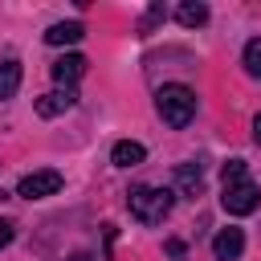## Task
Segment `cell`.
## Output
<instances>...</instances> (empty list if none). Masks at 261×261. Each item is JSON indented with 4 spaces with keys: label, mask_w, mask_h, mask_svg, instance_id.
Listing matches in <instances>:
<instances>
[{
    "label": "cell",
    "mask_w": 261,
    "mask_h": 261,
    "mask_svg": "<svg viewBox=\"0 0 261 261\" xmlns=\"http://www.w3.org/2000/svg\"><path fill=\"white\" fill-rule=\"evenodd\" d=\"M159 20H167V8H163V4H151V8H147V16L139 20V33L147 37V33H151V29L159 24Z\"/></svg>",
    "instance_id": "5bb4252c"
},
{
    "label": "cell",
    "mask_w": 261,
    "mask_h": 261,
    "mask_svg": "<svg viewBox=\"0 0 261 261\" xmlns=\"http://www.w3.org/2000/svg\"><path fill=\"white\" fill-rule=\"evenodd\" d=\"M82 37H86V24H82V20H57V24L45 33L49 45H77Z\"/></svg>",
    "instance_id": "9c48e42d"
},
{
    "label": "cell",
    "mask_w": 261,
    "mask_h": 261,
    "mask_svg": "<svg viewBox=\"0 0 261 261\" xmlns=\"http://www.w3.org/2000/svg\"><path fill=\"white\" fill-rule=\"evenodd\" d=\"M245 73L249 77H261V37H253L245 45Z\"/></svg>",
    "instance_id": "4fadbf2b"
},
{
    "label": "cell",
    "mask_w": 261,
    "mask_h": 261,
    "mask_svg": "<svg viewBox=\"0 0 261 261\" xmlns=\"http://www.w3.org/2000/svg\"><path fill=\"white\" fill-rule=\"evenodd\" d=\"M220 204H224L228 216H249V212L261 204V192H257V184L249 179L245 159H228V163H224V192H220Z\"/></svg>",
    "instance_id": "6da1fadb"
},
{
    "label": "cell",
    "mask_w": 261,
    "mask_h": 261,
    "mask_svg": "<svg viewBox=\"0 0 261 261\" xmlns=\"http://www.w3.org/2000/svg\"><path fill=\"white\" fill-rule=\"evenodd\" d=\"M49 73H53L57 86H69V90H73V82L86 73V57H82V53H65V57H57V61L49 65Z\"/></svg>",
    "instance_id": "8992f818"
},
{
    "label": "cell",
    "mask_w": 261,
    "mask_h": 261,
    "mask_svg": "<svg viewBox=\"0 0 261 261\" xmlns=\"http://www.w3.org/2000/svg\"><path fill=\"white\" fill-rule=\"evenodd\" d=\"M0 200H4V188H0Z\"/></svg>",
    "instance_id": "ac0fdd59"
},
{
    "label": "cell",
    "mask_w": 261,
    "mask_h": 261,
    "mask_svg": "<svg viewBox=\"0 0 261 261\" xmlns=\"http://www.w3.org/2000/svg\"><path fill=\"white\" fill-rule=\"evenodd\" d=\"M241 249H245V232H241V228H220V232H216V241H212L216 261H237V257H241Z\"/></svg>",
    "instance_id": "ba28073f"
},
{
    "label": "cell",
    "mask_w": 261,
    "mask_h": 261,
    "mask_svg": "<svg viewBox=\"0 0 261 261\" xmlns=\"http://www.w3.org/2000/svg\"><path fill=\"white\" fill-rule=\"evenodd\" d=\"M20 90V61H0V102Z\"/></svg>",
    "instance_id": "7c38bea8"
},
{
    "label": "cell",
    "mask_w": 261,
    "mask_h": 261,
    "mask_svg": "<svg viewBox=\"0 0 261 261\" xmlns=\"http://www.w3.org/2000/svg\"><path fill=\"white\" fill-rule=\"evenodd\" d=\"M175 20H179L184 29H200V24L208 20V4H200V0H184V4L175 8Z\"/></svg>",
    "instance_id": "8fae6325"
},
{
    "label": "cell",
    "mask_w": 261,
    "mask_h": 261,
    "mask_svg": "<svg viewBox=\"0 0 261 261\" xmlns=\"http://www.w3.org/2000/svg\"><path fill=\"white\" fill-rule=\"evenodd\" d=\"M53 192H61V171H53V167L33 171V175H24V179L16 184V196H24V200H45V196H53Z\"/></svg>",
    "instance_id": "277c9868"
},
{
    "label": "cell",
    "mask_w": 261,
    "mask_h": 261,
    "mask_svg": "<svg viewBox=\"0 0 261 261\" xmlns=\"http://www.w3.org/2000/svg\"><path fill=\"white\" fill-rule=\"evenodd\" d=\"M175 188H179V196L196 200V196L204 192V167H200V163H179V167H175Z\"/></svg>",
    "instance_id": "52a82bcc"
},
{
    "label": "cell",
    "mask_w": 261,
    "mask_h": 261,
    "mask_svg": "<svg viewBox=\"0 0 261 261\" xmlns=\"http://www.w3.org/2000/svg\"><path fill=\"white\" fill-rule=\"evenodd\" d=\"M155 106H159V118H163L167 126H175V130L196 118V94H192L188 86H163V90L155 94Z\"/></svg>",
    "instance_id": "3957f363"
},
{
    "label": "cell",
    "mask_w": 261,
    "mask_h": 261,
    "mask_svg": "<svg viewBox=\"0 0 261 261\" xmlns=\"http://www.w3.org/2000/svg\"><path fill=\"white\" fill-rule=\"evenodd\" d=\"M73 261H90V257H86V253H77V257H73Z\"/></svg>",
    "instance_id": "e0dca14e"
},
{
    "label": "cell",
    "mask_w": 261,
    "mask_h": 261,
    "mask_svg": "<svg viewBox=\"0 0 261 261\" xmlns=\"http://www.w3.org/2000/svg\"><path fill=\"white\" fill-rule=\"evenodd\" d=\"M253 139H257V147H261V114L253 118Z\"/></svg>",
    "instance_id": "2e32d148"
},
{
    "label": "cell",
    "mask_w": 261,
    "mask_h": 261,
    "mask_svg": "<svg viewBox=\"0 0 261 261\" xmlns=\"http://www.w3.org/2000/svg\"><path fill=\"white\" fill-rule=\"evenodd\" d=\"M126 204H130V216H135L139 224H163V216L171 212L175 196H171L167 188L139 184V188H130V192H126Z\"/></svg>",
    "instance_id": "7a4b0ae2"
},
{
    "label": "cell",
    "mask_w": 261,
    "mask_h": 261,
    "mask_svg": "<svg viewBox=\"0 0 261 261\" xmlns=\"http://www.w3.org/2000/svg\"><path fill=\"white\" fill-rule=\"evenodd\" d=\"M143 159H147V147L143 143H130V139L114 143V151H110V163L114 167H139Z\"/></svg>",
    "instance_id": "30bf717a"
},
{
    "label": "cell",
    "mask_w": 261,
    "mask_h": 261,
    "mask_svg": "<svg viewBox=\"0 0 261 261\" xmlns=\"http://www.w3.org/2000/svg\"><path fill=\"white\" fill-rule=\"evenodd\" d=\"M73 106H77V94H73L69 86L49 90V94H41V98L33 102V110H37L41 118H57V114H65V110H73Z\"/></svg>",
    "instance_id": "5b68a950"
},
{
    "label": "cell",
    "mask_w": 261,
    "mask_h": 261,
    "mask_svg": "<svg viewBox=\"0 0 261 261\" xmlns=\"http://www.w3.org/2000/svg\"><path fill=\"white\" fill-rule=\"evenodd\" d=\"M8 241H12V224H8V220H0V249H4Z\"/></svg>",
    "instance_id": "9a60e30c"
}]
</instances>
